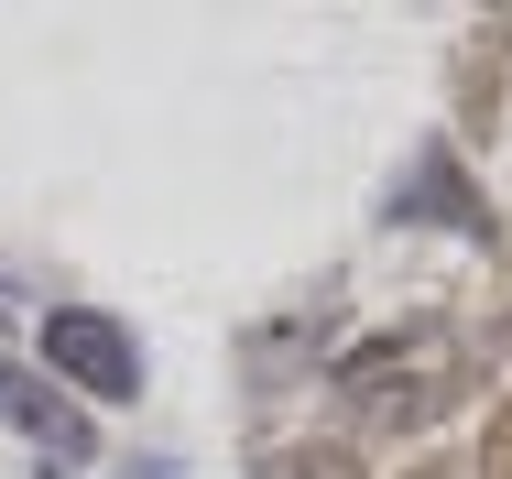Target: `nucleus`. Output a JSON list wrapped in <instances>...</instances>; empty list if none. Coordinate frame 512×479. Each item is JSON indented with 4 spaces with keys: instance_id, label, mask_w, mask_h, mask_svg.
<instances>
[{
    "instance_id": "1",
    "label": "nucleus",
    "mask_w": 512,
    "mask_h": 479,
    "mask_svg": "<svg viewBox=\"0 0 512 479\" xmlns=\"http://www.w3.org/2000/svg\"><path fill=\"white\" fill-rule=\"evenodd\" d=\"M458 371H469V360H458L447 316H404V327L360 338L327 382H338V414H349V425H371V436H425V425H447Z\"/></svg>"
},
{
    "instance_id": "2",
    "label": "nucleus",
    "mask_w": 512,
    "mask_h": 479,
    "mask_svg": "<svg viewBox=\"0 0 512 479\" xmlns=\"http://www.w3.org/2000/svg\"><path fill=\"white\" fill-rule=\"evenodd\" d=\"M382 229H447V240H469V251H502V207L480 196L469 153H458L447 131H425L404 153V175L382 186Z\"/></svg>"
},
{
    "instance_id": "3",
    "label": "nucleus",
    "mask_w": 512,
    "mask_h": 479,
    "mask_svg": "<svg viewBox=\"0 0 512 479\" xmlns=\"http://www.w3.org/2000/svg\"><path fill=\"white\" fill-rule=\"evenodd\" d=\"M33 349H44L55 382H77L88 403H142V338L120 316H99V305H55L33 327Z\"/></svg>"
},
{
    "instance_id": "4",
    "label": "nucleus",
    "mask_w": 512,
    "mask_h": 479,
    "mask_svg": "<svg viewBox=\"0 0 512 479\" xmlns=\"http://www.w3.org/2000/svg\"><path fill=\"white\" fill-rule=\"evenodd\" d=\"M447 88H458V131H469V142H491V131H502V98H512V11H491V22L458 44Z\"/></svg>"
},
{
    "instance_id": "5",
    "label": "nucleus",
    "mask_w": 512,
    "mask_h": 479,
    "mask_svg": "<svg viewBox=\"0 0 512 479\" xmlns=\"http://www.w3.org/2000/svg\"><path fill=\"white\" fill-rule=\"evenodd\" d=\"M327 327H338V305H316V316H273V327H251V338H240V371H251V392L273 403L284 382H306L316 360H327Z\"/></svg>"
},
{
    "instance_id": "6",
    "label": "nucleus",
    "mask_w": 512,
    "mask_h": 479,
    "mask_svg": "<svg viewBox=\"0 0 512 479\" xmlns=\"http://www.w3.org/2000/svg\"><path fill=\"white\" fill-rule=\"evenodd\" d=\"M11 414H22V436H33V447H44L66 479H77V458L99 447V425H88V414H77L55 382H11Z\"/></svg>"
},
{
    "instance_id": "7",
    "label": "nucleus",
    "mask_w": 512,
    "mask_h": 479,
    "mask_svg": "<svg viewBox=\"0 0 512 479\" xmlns=\"http://www.w3.org/2000/svg\"><path fill=\"white\" fill-rule=\"evenodd\" d=\"M251 479H371V458H360V436H273V447H251Z\"/></svg>"
},
{
    "instance_id": "8",
    "label": "nucleus",
    "mask_w": 512,
    "mask_h": 479,
    "mask_svg": "<svg viewBox=\"0 0 512 479\" xmlns=\"http://www.w3.org/2000/svg\"><path fill=\"white\" fill-rule=\"evenodd\" d=\"M480 479H512V403L491 414V436H480Z\"/></svg>"
},
{
    "instance_id": "9",
    "label": "nucleus",
    "mask_w": 512,
    "mask_h": 479,
    "mask_svg": "<svg viewBox=\"0 0 512 479\" xmlns=\"http://www.w3.org/2000/svg\"><path fill=\"white\" fill-rule=\"evenodd\" d=\"M458 360H512V305L491 316V327H480V338H469V349H458Z\"/></svg>"
},
{
    "instance_id": "10",
    "label": "nucleus",
    "mask_w": 512,
    "mask_h": 479,
    "mask_svg": "<svg viewBox=\"0 0 512 479\" xmlns=\"http://www.w3.org/2000/svg\"><path fill=\"white\" fill-rule=\"evenodd\" d=\"M414 479H469V469H458V458H425V469H414Z\"/></svg>"
},
{
    "instance_id": "11",
    "label": "nucleus",
    "mask_w": 512,
    "mask_h": 479,
    "mask_svg": "<svg viewBox=\"0 0 512 479\" xmlns=\"http://www.w3.org/2000/svg\"><path fill=\"white\" fill-rule=\"evenodd\" d=\"M55 479H66V469H55Z\"/></svg>"
}]
</instances>
